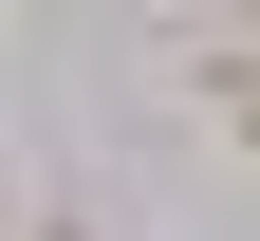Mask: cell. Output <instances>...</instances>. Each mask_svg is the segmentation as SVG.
Returning a JSON list of instances; mask_svg holds the SVG:
<instances>
[{
  "label": "cell",
  "instance_id": "obj_2",
  "mask_svg": "<svg viewBox=\"0 0 260 241\" xmlns=\"http://www.w3.org/2000/svg\"><path fill=\"white\" fill-rule=\"evenodd\" d=\"M19 241H112V223H93V204H19Z\"/></svg>",
  "mask_w": 260,
  "mask_h": 241
},
{
  "label": "cell",
  "instance_id": "obj_1",
  "mask_svg": "<svg viewBox=\"0 0 260 241\" xmlns=\"http://www.w3.org/2000/svg\"><path fill=\"white\" fill-rule=\"evenodd\" d=\"M186 93H205L223 149H260V38H205V56H186Z\"/></svg>",
  "mask_w": 260,
  "mask_h": 241
}]
</instances>
